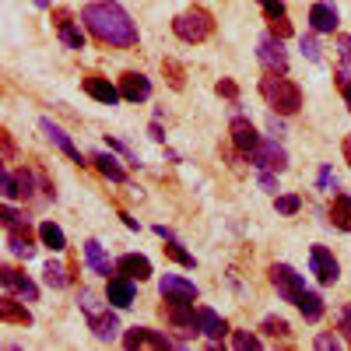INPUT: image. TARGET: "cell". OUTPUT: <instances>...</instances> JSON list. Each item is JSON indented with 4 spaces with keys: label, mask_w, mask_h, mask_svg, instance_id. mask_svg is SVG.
Here are the masks:
<instances>
[{
    "label": "cell",
    "mask_w": 351,
    "mask_h": 351,
    "mask_svg": "<svg viewBox=\"0 0 351 351\" xmlns=\"http://www.w3.org/2000/svg\"><path fill=\"white\" fill-rule=\"evenodd\" d=\"M81 21L88 25L102 46H112V49H130L137 46V25L130 21V14L120 8V4H109V0H99V4H88L81 11Z\"/></svg>",
    "instance_id": "cell-1"
},
{
    "label": "cell",
    "mask_w": 351,
    "mask_h": 351,
    "mask_svg": "<svg viewBox=\"0 0 351 351\" xmlns=\"http://www.w3.org/2000/svg\"><path fill=\"white\" fill-rule=\"evenodd\" d=\"M260 95L267 99V106H274L281 116H295L302 109V88L295 81H288L285 74L260 77Z\"/></svg>",
    "instance_id": "cell-2"
},
{
    "label": "cell",
    "mask_w": 351,
    "mask_h": 351,
    "mask_svg": "<svg viewBox=\"0 0 351 351\" xmlns=\"http://www.w3.org/2000/svg\"><path fill=\"white\" fill-rule=\"evenodd\" d=\"M0 221H4V232H8V246L14 256L21 260H32L36 256V236H32V225H28V218L14 208H4L0 211Z\"/></svg>",
    "instance_id": "cell-3"
},
{
    "label": "cell",
    "mask_w": 351,
    "mask_h": 351,
    "mask_svg": "<svg viewBox=\"0 0 351 351\" xmlns=\"http://www.w3.org/2000/svg\"><path fill=\"white\" fill-rule=\"evenodd\" d=\"M172 32H176V39L197 46V43H204L215 32V18H211V11H204V8H190V11L172 18Z\"/></svg>",
    "instance_id": "cell-4"
},
{
    "label": "cell",
    "mask_w": 351,
    "mask_h": 351,
    "mask_svg": "<svg viewBox=\"0 0 351 351\" xmlns=\"http://www.w3.org/2000/svg\"><path fill=\"white\" fill-rule=\"evenodd\" d=\"M162 316L169 319V324L183 334V341L190 337V334H197L200 330V324H197V313H193V302L190 299H165V306H162Z\"/></svg>",
    "instance_id": "cell-5"
},
{
    "label": "cell",
    "mask_w": 351,
    "mask_h": 351,
    "mask_svg": "<svg viewBox=\"0 0 351 351\" xmlns=\"http://www.w3.org/2000/svg\"><path fill=\"white\" fill-rule=\"evenodd\" d=\"M271 285H274V291L285 299V302H299L302 299V291H306V281H302V274H295L288 267V263H271Z\"/></svg>",
    "instance_id": "cell-6"
},
{
    "label": "cell",
    "mask_w": 351,
    "mask_h": 351,
    "mask_svg": "<svg viewBox=\"0 0 351 351\" xmlns=\"http://www.w3.org/2000/svg\"><path fill=\"white\" fill-rule=\"evenodd\" d=\"M281 43H285V39H278V36H271V32L256 43V56H260V64L267 67V74H285V71H288V53H285Z\"/></svg>",
    "instance_id": "cell-7"
},
{
    "label": "cell",
    "mask_w": 351,
    "mask_h": 351,
    "mask_svg": "<svg viewBox=\"0 0 351 351\" xmlns=\"http://www.w3.org/2000/svg\"><path fill=\"white\" fill-rule=\"evenodd\" d=\"M0 285H4V291H11V295H18V299H25V302H36V299H39L36 281L28 278L25 271H14L11 263H4V267H0Z\"/></svg>",
    "instance_id": "cell-8"
},
{
    "label": "cell",
    "mask_w": 351,
    "mask_h": 351,
    "mask_svg": "<svg viewBox=\"0 0 351 351\" xmlns=\"http://www.w3.org/2000/svg\"><path fill=\"white\" fill-rule=\"evenodd\" d=\"M309 271L316 274L319 285H334L341 278V263H337V256L327 246H313L309 250Z\"/></svg>",
    "instance_id": "cell-9"
},
{
    "label": "cell",
    "mask_w": 351,
    "mask_h": 351,
    "mask_svg": "<svg viewBox=\"0 0 351 351\" xmlns=\"http://www.w3.org/2000/svg\"><path fill=\"white\" fill-rule=\"evenodd\" d=\"M253 165L260 172H285L288 169V152L278 144V137L274 141H260V148L253 152Z\"/></svg>",
    "instance_id": "cell-10"
},
{
    "label": "cell",
    "mask_w": 351,
    "mask_h": 351,
    "mask_svg": "<svg viewBox=\"0 0 351 351\" xmlns=\"http://www.w3.org/2000/svg\"><path fill=\"white\" fill-rule=\"evenodd\" d=\"M228 134H232V144H236V152H243V155H253V152L260 148V134H256V127L246 120V116H232Z\"/></svg>",
    "instance_id": "cell-11"
},
{
    "label": "cell",
    "mask_w": 351,
    "mask_h": 351,
    "mask_svg": "<svg viewBox=\"0 0 351 351\" xmlns=\"http://www.w3.org/2000/svg\"><path fill=\"white\" fill-rule=\"evenodd\" d=\"M53 25H56V32H60V43L67 49H84V32L74 25V14L67 8H53Z\"/></svg>",
    "instance_id": "cell-12"
},
{
    "label": "cell",
    "mask_w": 351,
    "mask_h": 351,
    "mask_svg": "<svg viewBox=\"0 0 351 351\" xmlns=\"http://www.w3.org/2000/svg\"><path fill=\"white\" fill-rule=\"evenodd\" d=\"M123 344H127L130 351H137V348L162 351V348H172L176 341H172V337H165V334H158V330H148V327H130V330L123 334Z\"/></svg>",
    "instance_id": "cell-13"
},
{
    "label": "cell",
    "mask_w": 351,
    "mask_h": 351,
    "mask_svg": "<svg viewBox=\"0 0 351 351\" xmlns=\"http://www.w3.org/2000/svg\"><path fill=\"white\" fill-rule=\"evenodd\" d=\"M81 88H84V95H92V99L102 102V106H116V102L123 99L120 88L109 84V77H102V74H88V77L81 81Z\"/></svg>",
    "instance_id": "cell-14"
},
{
    "label": "cell",
    "mask_w": 351,
    "mask_h": 351,
    "mask_svg": "<svg viewBox=\"0 0 351 351\" xmlns=\"http://www.w3.org/2000/svg\"><path fill=\"white\" fill-rule=\"evenodd\" d=\"M158 291H162V299H190V302H197V295H200L197 285L180 278V274H162Z\"/></svg>",
    "instance_id": "cell-15"
},
{
    "label": "cell",
    "mask_w": 351,
    "mask_h": 351,
    "mask_svg": "<svg viewBox=\"0 0 351 351\" xmlns=\"http://www.w3.org/2000/svg\"><path fill=\"white\" fill-rule=\"evenodd\" d=\"M137 299V288H134V278L120 274V278H109V288H106V302H112L116 309H127L134 306Z\"/></svg>",
    "instance_id": "cell-16"
},
{
    "label": "cell",
    "mask_w": 351,
    "mask_h": 351,
    "mask_svg": "<svg viewBox=\"0 0 351 351\" xmlns=\"http://www.w3.org/2000/svg\"><path fill=\"white\" fill-rule=\"evenodd\" d=\"M120 95L127 102H148L152 99V81L144 77V74H137V71H127L120 77Z\"/></svg>",
    "instance_id": "cell-17"
},
{
    "label": "cell",
    "mask_w": 351,
    "mask_h": 351,
    "mask_svg": "<svg viewBox=\"0 0 351 351\" xmlns=\"http://www.w3.org/2000/svg\"><path fill=\"white\" fill-rule=\"evenodd\" d=\"M116 271L134 278V281H148L152 278V260L141 256V253H123L120 260H116Z\"/></svg>",
    "instance_id": "cell-18"
},
{
    "label": "cell",
    "mask_w": 351,
    "mask_h": 351,
    "mask_svg": "<svg viewBox=\"0 0 351 351\" xmlns=\"http://www.w3.org/2000/svg\"><path fill=\"white\" fill-rule=\"evenodd\" d=\"M337 21H341V14H337L334 4H327V0H319V4L309 8V25H313V32H334Z\"/></svg>",
    "instance_id": "cell-19"
},
{
    "label": "cell",
    "mask_w": 351,
    "mask_h": 351,
    "mask_svg": "<svg viewBox=\"0 0 351 351\" xmlns=\"http://www.w3.org/2000/svg\"><path fill=\"white\" fill-rule=\"evenodd\" d=\"M39 127H43V134H46V137H49V141L56 144V148H60V152H64V155L71 158V162H77V165H88V162L81 158V152L74 148V141H71V137H67V134H64L60 127H56L53 120H39Z\"/></svg>",
    "instance_id": "cell-20"
},
{
    "label": "cell",
    "mask_w": 351,
    "mask_h": 351,
    "mask_svg": "<svg viewBox=\"0 0 351 351\" xmlns=\"http://www.w3.org/2000/svg\"><path fill=\"white\" fill-rule=\"evenodd\" d=\"M0 319H4V324H18V327H32V313H28V306L18 302L11 291L0 299Z\"/></svg>",
    "instance_id": "cell-21"
},
{
    "label": "cell",
    "mask_w": 351,
    "mask_h": 351,
    "mask_svg": "<svg viewBox=\"0 0 351 351\" xmlns=\"http://www.w3.org/2000/svg\"><path fill=\"white\" fill-rule=\"evenodd\" d=\"M84 263L92 267V274H102V278H109L112 267H116V263H109V256H106V250H102L99 239H88L84 243Z\"/></svg>",
    "instance_id": "cell-22"
},
{
    "label": "cell",
    "mask_w": 351,
    "mask_h": 351,
    "mask_svg": "<svg viewBox=\"0 0 351 351\" xmlns=\"http://www.w3.org/2000/svg\"><path fill=\"white\" fill-rule=\"evenodd\" d=\"M197 324H200V334L211 337V341H221V337L228 334V324H225V319H221L215 309H208V306L197 309Z\"/></svg>",
    "instance_id": "cell-23"
},
{
    "label": "cell",
    "mask_w": 351,
    "mask_h": 351,
    "mask_svg": "<svg viewBox=\"0 0 351 351\" xmlns=\"http://www.w3.org/2000/svg\"><path fill=\"white\" fill-rule=\"evenodd\" d=\"M88 327H92V334H95L99 341H106V344H112L116 337H120V319H116V313H109V309H106L102 316H95Z\"/></svg>",
    "instance_id": "cell-24"
},
{
    "label": "cell",
    "mask_w": 351,
    "mask_h": 351,
    "mask_svg": "<svg viewBox=\"0 0 351 351\" xmlns=\"http://www.w3.org/2000/svg\"><path fill=\"white\" fill-rule=\"evenodd\" d=\"M330 225L334 228H341V232H351V197L348 193H337L334 200H330Z\"/></svg>",
    "instance_id": "cell-25"
},
{
    "label": "cell",
    "mask_w": 351,
    "mask_h": 351,
    "mask_svg": "<svg viewBox=\"0 0 351 351\" xmlns=\"http://www.w3.org/2000/svg\"><path fill=\"white\" fill-rule=\"evenodd\" d=\"M92 162H95V169L106 176L109 183H127V172H123V165L116 162L109 152H95V155H92Z\"/></svg>",
    "instance_id": "cell-26"
},
{
    "label": "cell",
    "mask_w": 351,
    "mask_h": 351,
    "mask_svg": "<svg viewBox=\"0 0 351 351\" xmlns=\"http://www.w3.org/2000/svg\"><path fill=\"white\" fill-rule=\"evenodd\" d=\"M299 306V313H302V319H306V324H316V319H324V299H319L316 295V291H302V299L295 302Z\"/></svg>",
    "instance_id": "cell-27"
},
{
    "label": "cell",
    "mask_w": 351,
    "mask_h": 351,
    "mask_svg": "<svg viewBox=\"0 0 351 351\" xmlns=\"http://www.w3.org/2000/svg\"><path fill=\"white\" fill-rule=\"evenodd\" d=\"M77 306H81V313H84V319L92 324L95 316H102L109 306H102V299H99V291H92V288H81L77 291Z\"/></svg>",
    "instance_id": "cell-28"
},
{
    "label": "cell",
    "mask_w": 351,
    "mask_h": 351,
    "mask_svg": "<svg viewBox=\"0 0 351 351\" xmlns=\"http://www.w3.org/2000/svg\"><path fill=\"white\" fill-rule=\"evenodd\" d=\"M337 49H341L337 84H341V88H348V84H351V36H337Z\"/></svg>",
    "instance_id": "cell-29"
},
{
    "label": "cell",
    "mask_w": 351,
    "mask_h": 351,
    "mask_svg": "<svg viewBox=\"0 0 351 351\" xmlns=\"http://www.w3.org/2000/svg\"><path fill=\"white\" fill-rule=\"evenodd\" d=\"M39 239H43V246H49L53 253H60V250L67 246L64 228H60V225H53V221H43V225H39Z\"/></svg>",
    "instance_id": "cell-30"
},
{
    "label": "cell",
    "mask_w": 351,
    "mask_h": 351,
    "mask_svg": "<svg viewBox=\"0 0 351 351\" xmlns=\"http://www.w3.org/2000/svg\"><path fill=\"white\" fill-rule=\"evenodd\" d=\"M43 278H46V285H49V288H56V291L71 285V274H67V267H64V263H56V260H49L46 267H43Z\"/></svg>",
    "instance_id": "cell-31"
},
{
    "label": "cell",
    "mask_w": 351,
    "mask_h": 351,
    "mask_svg": "<svg viewBox=\"0 0 351 351\" xmlns=\"http://www.w3.org/2000/svg\"><path fill=\"white\" fill-rule=\"evenodd\" d=\"M162 74H165L169 88H176V92H183V88H186V71L176 60H162Z\"/></svg>",
    "instance_id": "cell-32"
},
{
    "label": "cell",
    "mask_w": 351,
    "mask_h": 351,
    "mask_svg": "<svg viewBox=\"0 0 351 351\" xmlns=\"http://www.w3.org/2000/svg\"><path fill=\"white\" fill-rule=\"evenodd\" d=\"M162 250H165V256H169V260H176V263H183V267H197V260H193V253H186V250H183L180 243H176V239H165V246H162Z\"/></svg>",
    "instance_id": "cell-33"
},
{
    "label": "cell",
    "mask_w": 351,
    "mask_h": 351,
    "mask_svg": "<svg viewBox=\"0 0 351 351\" xmlns=\"http://www.w3.org/2000/svg\"><path fill=\"white\" fill-rule=\"evenodd\" d=\"M260 330L267 334V337H288V334H291V327H288V319H281V316H263V324H260Z\"/></svg>",
    "instance_id": "cell-34"
},
{
    "label": "cell",
    "mask_w": 351,
    "mask_h": 351,
    "mask_svg": "<svg viewBox=\"0 0 351 351\" xmlns=\"http://www.w3.org/2000/svg\"><path fill=\"white\" fill-rule=\"evenodd\" d=\"M274 208H278V215H299L302 197H299V193H281V197L274 200Z\"/></svg>",
    "instance_id": "cell-35"
},
{
    "label": "cell",
    "mask_w": 351,
    "mask_h": 351,
    "mask_svg": "<svg viewBox=\"0 0 351 351\" xmlns=\"http://www.w3.org/2000/svg\"><path fill=\"white\" fill-rule=\"evenodd\" d=\"M232 348H239V351H256V348H260V337L250 334V330H236V334H232Z\"/></svg>",
    "instance_id": "cell-36"
},
{
    "label": "cell",
    "mask_w": 351,
    "mask_h": 351,
    "mask_svg": "<svg viewBox=\"0 0 351 351\" xmlns=\"http://www.w3.org/2000/svg\"><path fill=\"white\" fill-rule=\"evenodd\" d=\"M215 92H218L221 99H228V102H239V84L232 81V77H221V81L215 84Z\"/></svg>",
    "instance_id": "cell-37"
},
{
    "label": "cell",
    "mask_w": 351,
    "mask_h": 351,
    "mask_svg": "<svg viewBox=\"0 0 351 351\" xmlns=\"http://www.w3.org/2000/svg\"><path fill=\"white\" fill-rule=\"evenodd\" d=\"M0 186H4V197H8V200H14V197H18V176H14L11 169H4V176H0Z\"/></svg>",
    "instance_id": "cell-38"
},
{
    "label": "cell",
    "mask_w": 351,
    "mask_h": 351,
    "mask_svg": "<svg viewBox=\"0 0 351 351\" xmlns=\"http://www.w3.org/2000/svg\"><path fill=\"white\" fill-rule=\"evenodd\" d=\"M256 4L263 8L267 21H271V18H285V4H281V0H256Z\"/></svg>",
    "instance_id": "cell-39"
},
{
    "label": "cell",
    "mask_w": 351,
    "mask_h": 351,
    "mask_svg": "<svg viewBox=\"0 0 351 351\" xmlns=\"http://www.w3.org/2000/svg\"><path fill=\"white\" fill-rule=\"evenodd\" d=\"M267 25H271V36H278V39H288L291 36V21L288 18H271Z\"/></svg>",
    "instance_id": "cell-40"
},
{
    "label": "cell",
    "mask_w": 351,
    "mask_h": 351,
    "mask_svg": "<svg viewBox=\"0 0 351 351\" xmlns=\"http://www.w3.org/2000/svg\"><path fill=\"white\" fill-rule=\"evenodd\" d=\"M302 56H306V60H313V64H319V56H324V53H319V43L313 36L302 39Z\"/></svg>",
    "instance_id": "cell-41"
},
{
    "label": "cell",
    "mask_w": 351,
    "mask_h": 351,
    "mask_svg": "<svg viewBox=\"0 0 351 351\" xmlns=\"http://www.w3.org/2000/svg\"><path fill=\"white\" fill-rule=\"evenodd\" d=\"M0 144H4V162H14V158H18V148H14L11 130H0Z\"/></svg>",
    "instance_id": "cell-42"
},
{
    "label": "cell",
    "mask_w": 351,
    "mask_h": 351,
    "mask_svg": "<svg viewBox=\"0 0 351 351\" xmlns=\"http://www.w3.org/2000/svg\"><path fill=\"white\" fill-rule=\"evenodd\" d=\"M313 344H316L319 351H330V348L337 351V348H341V341H337V334H316V341H313Z\"/></svg>",
    "instance_id": "cell-43"
},
{
    "label": "cell",
    "mask_w": 351,
    "mask_h": 351,
    "mask_svg": "<svg viewBox=\"0 0 351 351\" xmlns=\"http://www.w3.org/2000/svg\"><path fill=\"white\" fill-rule=\"evenodd\" d=\"M330 186H337V176L324 165V169H319V190H330Z\"/></svg>",
    "instance_id": "cell-44"
},
{
    "label": "cell",
    "mask_w": 351,
    "mask_h": 351,
    "mask_svg": "<svg viewBox=\"0 0 351 351\" xmlns=\"http://www.w3.org/2000/svg\"><path fill=\"white\" fill-rule=\"evenodd\" d=\"M274 186H278V172H260V190L274 193Z\"/></svg>",
    "instance_id": "cell-45"
},
{
    "label": "cell",
    "mask_w": 351,
    "mask_h": 351,
    "mask_svg": "<svg viewBox=\"0 0 351 351\" xmlns=\"http://www.w3.org/2000/svg\"><path fill=\"white\" fill-rule=\"evenodd\" d=\"M337 324H341V330H344V334L351 337V306H344V309H341V316H337Z\"/></svg>",
    "instance_id": "cell-46"
},
{
    "label": "cell",
    "mask_w": 351,
    "mask_h": 351,
    "mask_svg": "<svg viewBox=\"0 0 351 351\" xmlns=\"http://www.w3.org/2000/svg\"><path fill=\"white\" fill-rule=\"evenodd\" d=\"M109 148H112V152H120V155H127V158H130V162L137 165V158H134V152L127 148V144H123V141H112V137H109Z\"/></svg>",
    "instance_id": "cell-47"
},
{
    "label": "cell",
    "mask_w": 351,
    "mask_h": 351,
    "mask_svg": "<svg viewBox=\"0 0 351 351\" xmlns=\"http://www.w3.org/2000/svg\"><path fill=\"white\" fill-rule=\"evenodd\" d=\"M267 130H271L274 137H281V134H285V127H281V120H278V116H271V120H267Z\"/></svg>",
    "instance_id": "cell-48"
},
{
    "label": "cell",
    "mask_w": 351,
    "mask_h": 351,
    "mask_svg": "<svg viewBox=\"0 0 351 351\" xmlns=\"http://www.w3.org/2000/svg\"><path fill=\"white\" fill-rule=\"evenodd\" d=\"M148 134H152V137H155V141H158V144H162V141H165V134H162V123H158V120H155V123H152V130H148Z\"/></svg>",
    "instance_id": "cell-49"
},
{
    "label": "cell",
    "mask_w": 351,
    "mask_h": 351,
    "mask_svg": "<svg viewBox=\"0 0 351 351\" xmlns=\"http://www.w3.org/2000/svg\"><path fill=\"white\" fill-rule=\"evenodd\" d=\"M120 218H123V225H127V228H134V232H137V228H141V225H137V218H130V215H127V211H120Z\"/></svg>",
    "instance_id": "cell-50"
},
{
    "label": "cell",
    "mask_w": 351,
    "mask_h": 351,
    "mask_svg": "<svg viewBox=\"0 0 351 351\" xmlns=\"http://www.w3.org/2000/svg\"><path fill=\"white\" fill-rule=\"evenodd\" d=\"M341 152H344V162L351 165V137H344V144H341Z\"/></svg>",
    "instance_id": "cell-51"
},
{
    "label": "cell",
    "mask_w": 351,
    "mask_h": 351,
    "mask_svg": "<svg viewBox=\"0 0 351 351\" xmlns=\"http://www.w3.org/2000/svg\"><path fill=\"white\" fill-rule=\"evenodd\" d=\"M155 236H162V239H176V236H172V232H169L165 225H155Z\"/></svg>",
    "instance_id": "cell-52"
},
{
    "label": "cell",
    "mask_w": 351,
    "mask_h": 351,
    "mask_svg": "<svg viewBox=\"0 0 351 351\" xmlns=\"http://www.w3.org/2000/svg\"><path fill=\"white\" fill-rule=\"evenodd\" d=\"M341 95H344V102H348V112H351V84H348V88H341Z\"/></svg>",
    "instance_id": "cell-53"
},
{
    "label": "cell",
    "mask_w": 351,
    "mask_h": 351,
    "mask_svg": "<svg viewBox=\"0 0 351 351\" xmlns=\"http://www.w3.org/2000/svg\"><path fill=\"white\" fill-rule=\"evenodd\" d=\"M36 8H49V0H36Z\"/></svg>",
    "instance_id": "cell-54"
},
{
    "label": "cell",
    "mask_w": 351,
    "mask_h": 351,
    "mask_svg": "<svg viewBox=\"0 0 351 351\" xmlns=\"http://www.w3.org/2000/svg\"><path fill=\"white\" fill-rule=\"evenodd\" d=\"M348 344H351V337H348Z\"/></svg>",
    "instance_id": "cell-55"
}]
</instances>
